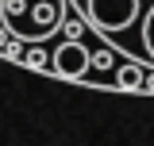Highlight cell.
<instances>
[{
    "instance_id": "6da1fadb",
    "label": "cell",
    "mask_w": 154,
    "mask_h": 146,
    "mask_svg": "<svg viewBox=\"0 0 154 146\" xmlns=\"http://www.w3.org/2000/svg\"><path fill=\"white\" fill-rule=\"evenodd\" d=\"M69 8V0H0V23L23 46H35L62 35Z\"/></svg>"
},
{
    "instance_id": "7a4b0ae2",
    "label": "cell",
    "mask_w": 154,
    "mask_h": 146,
    "mask_svg": "<svg viewBox=\"0 0 154 146\" xmlns=\"http://www.w3.org/2000/svg\"><path fill=\"white\" fill-rule=\"evenodd\" d=\"M96 50L85 42L81 35H66L50 50V69L54 77H69V81H81V85H96Z\"/></svg>"
},
{
    "instance_id": "3957f363",
    "label": "cell",
    "mask_w": 154,
    "mask_h": 146,
    "mask_svg": "<svg viewBox=\"0 0 154 146\" xmlns=\"http://www.w3.org/2000/svg\"><path fill=\"white\" fill-rule=\"evenodd\" d=\"M23 65H31V69H50V54H46V42H35V46L23 54Z\"/></svg>"
}]
</instances>
